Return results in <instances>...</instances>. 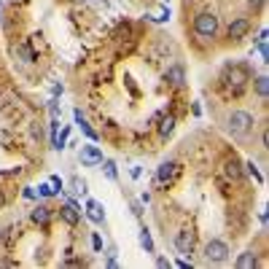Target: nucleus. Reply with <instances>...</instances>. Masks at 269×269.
<instances>
[{
  "label": "nucleus",
  "mask_w": 269,
  "mask_h": 269,
  "mask_svg": "<svg viewBox=\"0 0 269 269\" xmlns=\"http://www.w3.org/2000/svg\"><path fill=\"white\" fill-rule=\"evenodd\" d=\"M253 124H256L253 113H248V110H234V113L229 116V121H226V129H229L232 137L245 140V137L253 132Z\"/></svg>",
  "instance_id": "f257e3e1"
},
{
  "label": "nucleus",
  "mask_w": 269,
  "mask_h": 269,
  "mask_svg": "<svg viewBox=\"0 0 269 269\" xmlns=\"http://www.w3.org/2000/svg\"><path fill=\"white\" fill-rule=\"evenodd\" d=\"M194 32L199 38H205V41L215 38V32H218V16H215L213 11H202V14H196L194 16Z\"/></svg>",
  "instance_id": "f03ea898"
},
{
  "label": "nucleus",
  "mask_w": 269,
  "mask_h": 269,
  "mask_svg": "<svg viewBox=\"0 0 269 269\" xmlns=\"http://www.w3.org/2000/svg\"><path fill=\"white\" fill-rule=\"evenodd\" d=\"M229 245L224 240H210L207 245H205V259H207V264H226L229 261Z\"/></svg>",
  "instance_id": "7ed1b4c3"
},
{
  "label": "nucleus",
  "mask_w": 269,
  "mask_h": 269,
  "mask_svg": "<svg viewBox=\"0 0 269 269\" xmlns=\"http://www.w3.org/2000/svg\"><path fill=\"white\" fill-rule=\"evenodd\" d=\"M224 81L229 84V87L240 89L245 81H251V70H248V65H232V68H226Z\"/></svg>",
  "instance_id": "20e7f679"
},
{
  "label": "nucleus",
  "mask_w": 269,
  "mask_h": 269,
  "mask_svg": "<svg viewBox=\"0 0 269 269\" xmlns=\"http://www.w3.org/2000/svg\"><path fill=\"white\" fill-rule=\"evenodd\" d=\"M175 248H178V253L183 259H191L194 253V232L188 226H183L178 234H175Z\"/></svg>",
  "instance_id": "39448f33"
},
{
  "label": "nucleus",
  "mask_w": 269,
  "mask_h": 269,
  "mask_svg": "<svg viewBox=\"0 0 269 269\" xmlns=\"http://www.w3.org/2000/svg\"><path fill=\"white\" fill-rule=\"evenodd\" d=\"M60 218H62L68 226H78V224H81V207H78L73 199L65 202V205L60 207Z\"/></svg>",
  "instance_id": "423d86ee"
},
{
  "label": "nucleus",
  "mask_w": 269,
  "mask_h": 269,
  "mask_svg": "<svg viewBox=\"0 0 269 269\" xmlns=\"http://www.w3.org/2000/svg\"><path fill=\"white\" fill-rule=\"evenodd\" d=\"M180 175V165L178 162H162L159 170H156V180L159 183H173Z\"/></svg>",
  "instance_id": "0eeeda50"
},
{
  "label": "nucleus",
  "mask_w": 269,
  "mask_h": 269,
  "mask_svg": "<svg viewBox=\"0 0 269 269\" xmlns=\"http://www.w3.org/2000/svg\"><path fill=\"white\" fill-rule=\"evenodd\" d=\"M78 156H81V165H84V167H97V165H102V151L97 148V146H84Z\"/></svg>",
  "instance_id": "6e6552de"
},
{
  "label": "nucleus",
  "mask_w": 269,
  "mask_h": 269,
  "mask_svg": "<svg viewBox=\"0 0 269 269\" xmlns=\"http://www.w3.org/2000/svg\"><path fill=\"white\" fill-rule=\"evenodd\" d=\"M248 32H251V19H245V16L234 19V22L229 24V38H232V41H242Z\"/></svg>",
  "instance_id": "1a4fd4ad"
},
{
  "label": "nucleus",
  "mask_w": 269,
  "mask_h": 269,
  "mask_svg": "<svg viewBox=\"0 0 269 269\" xmlns=\"http://www.w3.org/2000/svg\"><path fill=\"white\" fill-rule=\"evenodd\" d=\"M165 81L170 84V87L180 89L183 84H186V73H183V65H173V68H167V73H165Z\"/></svg>",
  "instance_id": "9d476101"
},
{
  "label": "nucleus",
  "mask_w": 269,
  "mask_h": 269,
  "mask_svg": "<svg viewBox=\"0 0 269 269\" xmlns=\"http://www.w3.org/2000/svg\"><path fill=\"white\" fill-rule=\"evenodd\" d=\"M87 215H89L91 224H102L105 221V210L97 199H87Z\"/></svg>",
  "instance_id": "9b49d317"
},
{
  "label": "nucleus",
  "mask_w": 269,
  "mask_h": 269,
  "mask_svg": "<svg viewBox=\"0 0 269 269\" xmlns=\"http://www.w3.org/2000/svg\"><path fill=\"white\" fill-rule=\"evenodd\" d=\"M32 221L41 226H49L51 221V207L49 205H35V210H32Z\"/></svg>",
  "instance_id": "f8f14e48"
},
{
  "label": "nucleus",
  "mask_w": 269,
  "mask_h": 269,
  "mask_svg": "<svg viewBox=\"0 0 269 269\" xmlns=\"http://www.w3.org/2000/svg\"><path fill=\"white\" fill-rule=\"evenodd\" d=\"M253 267H259V256L253 251H245L237 256V269H253Z\"/></svg>",
  "instance_id": "ddd939ff"
},
{
  "label": "nucleus",
  "mask_w": 269,
  "mask_h": 269,
  "mask_svg": "<svg viewBox=\"0 0 269 269\" xmlns=\"http://www.w3.org/2000/svg\"><path fill=\"white\" fill-rule=\"evenodd\" d=\"M137 237H140V245L146 248V253H156V248H154V240H151V232L146 226L140 229V234H137Z\"/></svg>",
  "instance_id": "4468645a"
},
{
  "label": "nucleus",
  "mask_w": 269,
  "mask_h": 269,
  "mask_svg": "<svg viewBox=\"0 0 269 269\" xmlns=\"http://www.w3.org/2000/svg\"><path fill=\"white\" fill-rule=\"evenodd\" d=\"M256 91H259L261 100H267V97H269V78H267V76H259V78H256Z\"/></svg>",
  "instance_id": "2eb2a0df"
},
{
  "label": "nucleus",
  "mask_w": 269,
  "mask_h": 269,
  "mask_svg": "<svg viewBox=\"0 0 269 269\" xmlns=\"http://www.w3.org/2000/svg\"><path fill=\"white\" fill-rule=\"evenodd\" d=\"M226 175H229V178H234V180H237L240 175H242V170H240V162H237V159H229V162H226Z\"/></svg>",
  "instance_id": "dca6fc26"
},
{
  "label": "nucleus",
  "mask_w": 269,
  "mask_h": 269,
  "mask_svg": "<svg viewBox=\"0 0 269 269\" xmlns=\"http://www.w3.org/2000/svg\"><path fill=\"white\" fill-rule=\"evenodd\" d=\"M102 170H105V178L108 180H116L119 178V173H116V165L110 159H102Z\"/></svg>",
  "instance_id": "f3484780"
},
{
  "label": "nucleus",
  "mask_w": 269,
  "mask_h": 269,
  "mask_svg": "<svg viewBox=\"0 0 269 269\" xmlns=\"http://www.w3.org/2000/svg\"><path fill=\"white\" fill-rule=\"evenodd\" d=\"M173 129H175V119H173V116H167V119L159 124V135H162V137H167L170 132H173Z\"/></svg>",
  "instance_id": "a211bd4d"
},
{
  "label": "nucleus",
  "mask_w": 269,
  "mask_h": 269,
  "mask_svg": "<svg viewBox=\"0 0 269 269\" xmlns=\"http://www.w3.org/2000/svg\"><path fill=\"white\" fill-rule=\"evenodd\" d=\"M245 173H248V175H251V178H253V180H259V183H264V175H261V173H259V170H256V165H253V162H248V165H245Z\"/></svg>",
  "instance_id": "6ab92c4d"
},
{
  "label": "nucleus",
  "mask_w": 269,
  "mask_h": 269,
  "mask_svg": "<svg viewBox=\"0 0 269 269\" xmlns=\"http://www.w3.org/2000/svg\"><path fill=\"white\" fill-rule=\"evenodd\" d=\"M38 194H41V196H54L57 191H54L51 183H41V186H38Z\"/></svg>",
  "instance_id": "aec40b11"
},
{
  "label": "nucleus",
  "mask_w": 269,
  "mask_h": 269,
  "mask_svg": "<svg viewBox=\"0 0 269 269\" xmlns=\"http://www.w3.org/2000/svg\"><path fill=\"white\" fill-rule=\"evenodd\" d=\"M78 127H81V129H84V135H87V137H89V140H97V132H94V129H91V127H89V124H87V121H81V124H78Z\"/></svg>",
  "instance_id": "412c9836"
},
{
  "label": "nucleus",
  "mask_w": 269,
  "mask_h": 269,
  "mask_svg": "<svg viewBox=\"0 0 269 269\" xmlns=\"http://www.w3.org/2000/svg\"><path fill=\"white\" fill-rule=\"evenodd\" d=\"M73 191L76 194H87V183H84L81 178H73Z\"/></svg>",
  "instance_id": "4be33fe9"
},
{
  "label": "nucleus",
  "mask_w": 269,
  "mask_h": 269,
  "mask_svg": "<svg viewBox=\"0 0 269 269\" xmlns=\"http://www.w3.org/2000/svg\"><path fill=\"white\" fill-rule=\"evenodd\" d=\"M49 183H51V186H54V191H57V194L62 191V180L57 178V175H51V178H49Z\"/></svg>",
  "instance_id": "5701e85b"
},
{
  "label": "nucleus",
  "mask_w": 269,
  "mask_h": 269,
  "mask_svg": "<svg viewBox=\"0 0 269 269\" xmlns=\"http://www.w3.org/2000/svg\"><path fill=\"white\" fill-rule=\"evenodd\" d=\"M91 248H94V251H102V240H100V234H91Z\"/></svg>",
  "instance_id": "b1692460"
},
{
  "label": "nucleus",
  "mask_w": 269,
  "mask_h": 269,
  "mask_svg": "<svg viewBox=\"0 0 269 269\" xmlns=\"http://www.w3.org/2000/svg\"><path fill=\"white\" fill-rule=\"evenodd\" d=\"M156 267H162V269H167V267H170V261H167V259H156Z\"/></svg>",
  "instance_id": "393cba45"
},
{
  "label": "nucleus",
  "mask_w": 269,
  "mask_h": 269,
  "mask_svg": "<svg viewBox=\"0 0 269 269\" xmlns=\"http://www.w3.org/2000/svg\"><path fill=\"white\" fill-rule=\"evenodd\" d=\"M261 3H264V0H248V5H251V8H259Z\"/></svg>",
  "instance_id": "a878e982"
},
{
  "label": "nucleus",
  "mask_w": 269,
  "mask_h": 269,
  "mask_svg": "<svg viewBox=\"0 0 269 269\" xmlns=\"http://www.w3.org/2000/svg\"><path fill=\"white\" fill-rule=\"evenodd\" d=\"M3 205H5V194L0 191V210H3Z\"/></svg>",
  "instance_id": "bb28decb"
}]
</instances>
